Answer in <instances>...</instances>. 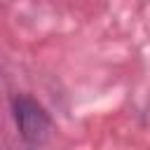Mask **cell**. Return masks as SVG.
Masks as SVG:
<instances>
[{
    "label": "cell",
    "instance_id": "6da1fadb",
    "mask_svg": "<svg viewBox=\"0 0 150 150\" xmlns=\"http://www.w3.org/2000/svg\"><path fill=\"white\" fill-rule=\"evenodd\" d=\"M14 120H16V129L19 134L28 141V143H40L47 138L49 134V115L45 112V108L40 103H35L28 96H19L14 101Z\"/></svg>",
    "mask_w": 150,
    "mask_h": 150
}]
</instances>
